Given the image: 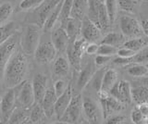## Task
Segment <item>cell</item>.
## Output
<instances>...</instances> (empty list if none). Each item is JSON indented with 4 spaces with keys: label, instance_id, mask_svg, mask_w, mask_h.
<instances>
[{
    "label": "cell",
    "instance_id": "1",
    "mask_svg": "<svg viewBox=\"0 0 148 124\" xmlns=\"http://www.w3.org/2000/svg\"><path fill=\"white\" fill-rule=\"evenodd\" d=\"M28 71V60L26 55L16 51L7 64L4 71L3 82L7 88H13L24 81Z\"/></svg>",
    "mask_w": 148,
    "mask_h": 124
},
{
    "label": "cell",
    "instance_id": "2",
    "mask_svg": "<svg viewBox=\"0 0 148 124\" xmlns=\"http://www.w3.org/2000/svg\"><path fill=\"white\" fill-rule=\"evenodd\" d=\"M41 27L38 24H28L22 30L20 37V45L26 56L34 55L40 44Z\"/></svg>",
    "mask_w": 148,
    "mask_h": 124
},
{
    "label": "cell",
    "instance_id": "3",
    "mask_svg": "<svg viewBox=\"0 0 148 124\" xmlns=\"http://www.w3.org/2000/svg\"><path fill=\"white\" fill-rule=\"evenodd\" d=\"M16 103L21 108H31L35 103V97L32 88V82L29 80H24L16 87Z\"/></svg>",
    "mask_w": 148,
    "mask_h": 124
},
{
    "label": "cell",
    "instance_id": "4",
    "mask_svg": "<svg viewBox=\"0 0 148 124\" xmlns=\"http://www.w3.org/2000/svg\"><path fill=\"white\" fill-rule=\"evenodd\" d=\"M18 34L17 33L0 45V84L3 82L4 71L12 55L17 51Z\"/></svg>",
    "mask_w": 148,
    "mask_h": 124
},
{
    "label": "cell",
    "instance_id": "5",
    "mask_svg": "<svg viewBox=\"0 0 148 124\" xmlns=\"http://www.w3.org/2000/svg\"><path fill=\"white\" fill-rule=\"evenodd\" d=\"M119 28L124 37L128 39L140 37L143 34L138 20L129 15H122L119 18Z\"/></svg>",
    "mask_w": 148,
    "mask_h": 124
},
{
    "label": "cell",
    "instance_id": "6",
    "mask_svg": "<svg viewBox=\"0 0 148 124\" xmlns=\"http://www.w3.org/2000/svg\"><path fill=\"white\" fill-rule=\"evenodd\" d=\"M82 113V98L81 95H72L67 109L65 110L59 121L65 123H76L81 118Z\"/></svg>",
    "mask_w": 148,
    "mask_h": 124
},
{
    "label": "cell",
    "instance_id": "7",
    "mask_svg": "<svg viewBox=\"0 0 148 124\" xmlns=\"http://www.w3.org/2000/svg\"><path fill=\"white\" fill-rule=\"evenodd\" d=\"M99 99L102 107V113L105 119H108L115 112H119L124 109V104L119 102V100L114 98L109 94L99 93Z\"/></svg>",
    "mask_w": 148,
    "mask_h": 124
},
{
    "label": "cell",
    "instance_id": "8",
    "mask_svg": "<svg viewBox=\"0 0 148 124\" xmlns=\"http://www.w3.org/2000/svg\"><path fill=\"white\" fill-rule=\"evenodd\" d=\"M58 51L52 42L39 44L34 54L35 60L39 64H48L56 58Z\"/></svg>",
    "mask_w": 148,
    "mask_h": 124
},
{
    "label": "cell",
    "instance_id": "9",
    "mask_svg": "<svg viewBox=\"0 0 148 124\" xmlns=\"http://www.w3.org/2000/svg\"><path fill=\"white\" fill-rule=\"evenodd\" d=\"M131 89L132 87L129 82L124 80L117 81L108 94L122 104L128 105L132 102Z\"/></svg>",
    "mask_w": 148,
    "mask_h": 124
},
{
    "label": "cell",
    "instance_id": "10",
    "mask_svg": "<svg viewBox=\"0 0 148 124\" xmlns=\"http://www.w3.org/2000/svg\"><path fill=\"white\" fill-rule=\"evenodd\" d=\"M16 104V89L15 87L13 88H8L0 101V111L2 115V119L4 121H8L9 116L11 115L13 109L15 108Z\"/></svg>",
    "mask_w": 148,
    "mask_h": 124
},
{
    "label": "cell",
    "instance_id": "11",
    "mask_svg": "<svg viewBox=\"0 0 148 124\" xmlns=\"http://www.w3.org/2000/svg\"><path fill=\"white\" fill-rule=\"evenodd\" d=\"M81 35L88 43H95L101 37V30L94 21H92L87 15L82 20Z\"/></svg>",
    "mask_w": 148,
    "mask_h": 124
},
{
    "label": "cell",
    "instance_id": "12",
    "mask_svg": "<svg viewBox=\"0 0 148 124\" xmlns=\"http://www.w3.org/2000/svg\"><path fill=\"white\" fill-rule=\"evenodd\" d=\"M82 113L88 122L98 123L100 121L99 108L90 97H84L82 99Z\"/></svg>",
    "mask_w": 148,
    "mask_h": 124
},
{
    "label": "cell",
    "instance_id": "13",
    "mask_svg": "<svg viewBox=\"0 0 148 124\" xmlns=\"http://www.w3.org/2000/svg\"><path fill=\"white\" fill-rule=\"evenodd\" d=\"M51 42L53 43L58 53L66 52L69 43V38L65 28L60 26L58 28L53 30L51 33Z\"/></svg>",
    "mask_w": 148,
    "mask_h": 124
},
{
    "label": "cell",
    "instance_id": "14",
    "mask_svg": "<svg viewBox=\"0 0 148 124\" xmlns=\"http://www.w3.org/2000/svg\"><path fill=\"white\" fill-rule=\"evenodd\" d=\"M32 82L35 97V103H41L46 90H47V77L42 73H38L34 77Z\"/></svg>",
    "mask_w": 148,
    "mask_h": 124
},
{
    "label": "cell",
    "instance_id": "15",
    "mask_svg": "<svg viewBox=\"0 0 148 124\" xmlns=\"http://www.w3.org/2000/svg\"><path fill=\"white\" fill-rule=\"evenodd\" d=\"M71 98H72V88L71 85L69 84L64 93L61 95L58 96L57 101H56L55 104V115L57 116V119L58 121L62 117L65 110L67 109Z\"/></svg>",
    "mask_w": 148,
    "mask_h": 124
},
{
    "label": "cell",
    "instance_id": "16",
    "mask_svg": "<svg viewBox=\"0 0 148 124\" xmlns=\"http://www.w3.org/2000/svg\"><path fill=\"white\" fill-rule=\"evenodd\" d=\"M60 1H62V0H45L43 4L39 7V11L37 13L36 24H38L41 28H43L47 17Z\"/></svg>",
    "mask_w": 148,
    "mask_h": 124
},
{
    "label": "cell",
    "instance_id": "17",
    "mask_svg": "<svg viewBox=\"0 0 148 124\" xmlns=\"http://www.w3.org/2000/svg\"><path fill=\"white\" fill-rule=\"evenodd\" d=\"M58 96L56 95L54 88H49L46 90L45 94L42 100V106L45 110V117L51 118L55 114V104L57 101Z\"/></svg>",
    "mask_w": 148,
    "mask_h": 124
},
{
    "label": "cell",
    "instance_id": "18",
    "mask_svg": "<svg viewBox=\"0 0 148 124\" xmlns=\"http://www.w3.org/2000/svg\"><path fill=\"white\" fill-rule=\"evenodd\" d=\"M81 26H82V20H79L72 17H69L66 21V22L63 24L62 27L66 30L69 41H74L79 37V34H81Z\"/></svg>",
    "mask_w": 148,
    "mask_h": 124
},
{
    "label": "cell",
    "instance_id": "19",
    "mask_svg": "<svg viewBox=\"0 0 148 124\" xmlns=\"http://www.w3.org/2000/svg\"><path fill=\"white\" fill-rule=\"evenodd\" d=\"M95 64L94 65L92 62H89V63H87L82 69H81L80 74H79V78L77 81L78 88L80 90H82L83 88H85L88 84V82H89L90 80L92 79V75H94V73L95 72Z\"/></svg>",
    "mask_w": 148,
    "mask_h": 124
},
{
    "label": "cell",
    "instance_id": "20",
    "mask_svg": "<svg viewBox=\"0 0 148 124\" xmlns=\"http://www.w3.org/2000/svg\"><path fill=\"white\" fill-rule=\"evenodd\" d=\"M117 81H118L117 71L113 70V69H108V70H106L104 76H103V81H102V85H101V89L99 93L108 94L110 89L112 88Z\"/></svg>",
    "mask_w": 148,
    "mask_h": 124
},
{
    "label": "cell",
    "instance_id": "21",
    "mask_svg": "<svg viewBox=\"0 0 148 124\" xmlns=\"http://www.w3.org/2000/svg\"><path fill=\"white\" fill-rule=\"evenodd\" d=\"M8 122L9 123H31L29 108H15L9 116Z\"/></svg>",
    "mask_w": 148,
    "mask_h": 124
},
{
    "label": "cell",
    "instance_id": "22",
    "mask_svg": "<svg viewBox=\"0 0 148 124\" xmlns=\"http://www.w3.org/2000/svg\"><path fill=\"white\" fill-rule=\"evenodd\" d=\"M69 72V62L64 57H58L53 65V76L57 78L66 77Z\"/></svg>",
    "mask_w": 148,
    "mask_h": 124
},
{
    "label": "cell",
    "instance_id": "23",
    "mask_svg": "<svg viewBox=\"0 0 148 124\" xmlns=\"http://www.w3.org/2000/svg\"><path fill=\"white\" fill-rule=\"evenodd\" d=\"M88 0H73L71 17L82 20L87 15Z\"/></svg>",
    "mask_w": 148,
    "mask_h": 124
},
{
    "label": "cell",
    "instance_id": "24",
    "mask_svg": "<svg viewBox=\"0 0 148 124\" xmlns=\"http://www.w3.org/2000/svg\"><path fill=\"white\" fill-rule=\"evenodd\" d=\"M132 101L136 104L145 103L148 100V87L146 85H140L132 87L131 89Z\"/></svg>",
    "mask_w": 148,
    "mask_h": 124
},
{
    "label": "cell",
    "instance_id": "25",
    "mask_svg": "<svg viewBox=\"0 0 148 124\" xmlns=\"http://www.w3.org/2000/svg\"><path fill=\"white\" fill-rule=\"evenodd\" d=\"M62 3H63V0L58 4L57 7L54 8L53 11L50 13V15L47 17V19H46V21H45V24L43 26V29L45 32H49L54 29L57 21L59 20L60 12H61V8H62Z\"/></svg>",
    "mask_w": 148,
    "mask_h": 124
},
{
    "label": "cell",
    "instance_id": "26",
    "mask_svg": "<svg viewBox=\"0 0 148 124\" xmlns=\"http://www.w3.org/2000/svg\"><path fill=\"white\" fill-rule=\"evenodd\" d=\"M96 25L99 27V29L101 30V32H106L110 28L111 22H110L109 17H108V10H106V8L104 2L101 4V6L99 8Z\"/></svg>",
    "mask_w": 148,
    "mask_h": 124
},
{
    "label": "cell",
    "instance_id": "27",
    "mask_svg": "<svg viewBox=\"0 0 148 124\" xmlns=\"http://www.w3.org/2000/svg\"><path fill=\"white\" fill-rule=\"evenodd\" d=\"M129 75L132 77H145L148 75V66L143 63H132L126 66Z\"/></svg>",
    "mask_w": 148,
    "mask_h": 124
},
{
    "label": "cell",
    "instance_id": "28",
    "mask_svg": "<svg viewBox=\"0 0 148 124\" xmlns=\"http://www.w3.org/2000/svg\"><path fill=\"white\" fill-rule=\"evenodd\" d=\"M17 32L16 24L14 21L6 22L4 25L0 26V45L7 41Z\"/></svg>",
    "mask_w": 148,
    "mask_h": 124
},
{
    "label": "cell",
    "instance_id": "29",
    "mask_svg": "<svg viewBox=\"0 0 148 124\" xmlns=\"http://www.w3.org/2000/svg\"><path fill=\"white\" fill-rule=\"evenodd\" d=\"M146 45H147V40L145 38L142 37V36H140V37L131 38L127 41H125L122 45V47L130 48L131 50H132V51L137 53L145 47H146Z\"/></svg>",
    "mask_w": 148,
    "mask_h": 124
},
{
    "label": "cell",
    "instance_id": "30",
    "mask_svg": "<svg viewBox=\"0 0 148 124\" xmlns=\"http://www.w3.org/2000/svg\"><path fill=\"white\" fill-rule=\"evenodd\" d=\"M124 38L125 37L123 36L122 34L109 33L101 40V44L111 45H114V47H119V45H123Z\"/></svg>",
    "mask_w": 148,
    "mask_h": 124
},
{
    "label": "cell",
    "instance_id": "31",
    "mask_svg": "<svg viewBox=\"0 0 148 124\" xmlns=\"http://www.w3.org/2000/svg\"><path fill=\"white\" fill-rule=\"evenodd\" d=\"M45 117V110L41 103H34L32 108L30 110V119L31 123H37Z\"/></svg>",
    "mask_w": 148,
    "mask_h": 124
},
{
    "label": "cell",
    "instance_id": "32",
    "mask_svg": "<svg viewBox=\"0 0 148 124\" xmlns=\"http://www.w3.org/2000/svg\"><path fill=\"white\" fill-rule=\"evenodd\" d=\"M106 70V69L102 68V69H100V70L96 71L94 73V75H92L90 82H88V84H90L92 88L95 89V91L96 92L97 94L100 92L101 85H102V81H103V76H104V73H105Z\"/></svg>",
    "mask_w": 148,
    "mask_h": 124
},
{
    "label": "cell",
    "instance_id": "33",
    "mask_svg": "<svg viewBox=\"0 0 148 124\" xmlns=\"http://www.w3.org/2000/svg\"><path fill=\"white\" fill-rule=\"evenodd\" d=\"M13 7L10 3L6 2L0 5V26L4 25L13 13Z\"/></svg>",
    "mask_w": 148,
    "mask_h": 124
},
{
    "label": "cell",
    "instance_id": "34",
    "mask_svg": "<svg viewBox=\"0 0 148 124\" xmlns=\"http://www.w3.org/2000/svg\"><path fill=\"white\" fill-rule=\"evenodd\" d=\"M72 3H73V0H63L61 12H60V16H59V21L61 22V26H63V24L66 22V21L71 17Z\"/></svg>",
    "mask_w": 148,
    "mask_h": 124
},
{
    "label": "cell",
    "instance_id": "35",
    "mask_svg": "<svg viewBox=\"0 0 148 124\" xmlns=\"http://www.w3.org/2000/svg\"><path fill=\"white\" fill-rule=\"evenodd\" d=\"M104 4L106 6V10L108 13V17L111 24L114 23L117 17V10H118V1L117 0H105Z\"/></svg>",
    "mask_w": 148,
    "mask_h": 124
},
{
    "label": "cell",
    "instance_id": "36",
    "mask_svg": "<svg viewBox=\"0 0 148 124\" xmlns=\"http://www.w3.org/2000/svg\"><path fill=\"white\" fill-rule=\"evenodd\" d=\"M120 10L127 12H134L139 6V0H117Z\"/></svg>",
    "mask_w": 148,
    "mask_h": 124
},
{
    "label": "cell",
    "instance_id": "37",
    "mask_svg": "<svg viewBox=\"0 0 148 124\" xmlns=\"http://www.w3.org/2000/svg\"><path fill=\"white\" fill-rule=\"evenodd\" d=\"M45 0H22L20 3V10H31L38 8Z\"/></svg>",
    "mask_w": 148,
    "mask_h": 124
},
{
    "label": "cell",
    "instance_id": "38",
    "mask_svg": "<svg viewBox=\"0 0 148 124\" xmlns=\"http://www.w3.org/2000/svg\"><path fill=\"white\" fill-rule=\"evenodd\" d=\"M132 63H145L148 62V45L145 47L140 51L135 53L134 56L132 57Z\"/></svg>",
    "mask_w": 148,
    "mask_h": 124
},
{
    "label": "cell",
    "instance_id": "39",
    "mask_svg": "<svg viewBox=\"0 0 148 124\" xmlns=\"http://www.w3.org/2000/svg\"><path fill=\"white\" fill-rule=\"evenodd\" d=\"M117 51H118V47H114V45H106V44H100L97 54L106 55V56L112 57V56H115V55L117 54Z\"/></svg>",
    "mask_w": 148,
    "mask_h": 124
},
{
    "label": "cell",
    "instance_id": "40",
    "mask_svg": "<svg viewBox=\"0 0 148 124\" xmlns=\"http://www.w3.org/2000/svg\"><path fill=\"white\" fill-rule=\"evenodd\" d=\"M131 119H132V121L135 124L145 122V118L143 117V115L140 111V109L138 108V107H135L132 109V114H131Z\"/></svg>",
    "mask_w": 148,
    "mask_h": 124
},
{
    "label": "cell",
    "instance_id": "41",
    "mask_svg": "<svg viewBox=\"0 0 148 124\" xmlns=\"http://www.w3.org/2000/svg\"><path fill=\"white\" fill-rule=\"evenodd\" d=\"M69 84H67V82H65L64 80H61V79H58L57 81H56L54 82V91H55V93L56 95H57V96H59V95H61L65 90L67 89V87H68Z\"/></svg>",
    "mask_w": 148,
    "mask_h": 124
},
{
    "label": "cell",
    "instance_id": "42",
    "mask_svg": "<svg viewBox=\"0 0 148 124\" xmlns=\"http://www.w3.org/2000/svg\"><path fill=\"white\" fill-rule=\"evenodd\" d=\"M111 58H112V57H110V56H106V55L97 54L94 62H95L96 67H103L104 65H106V63H108L111 60Z\"/></svg>",
    "mask_w": 148,
    "mask_h": 124
},
{
    "label": "cell",
    "instance_id": "43",
    "mask_svg": "<svg viewBox=\"0 0 148 124\" xmlns=\"http://www.w3.org/2000/svg\"><path fill=\"white\" fill-rule=\"evenodd\" d=\"M113 64L117 66L126 67L130 65V64H132V58H122V57L118 56L113 60Z\"/></svg>",
    "mask_w": 148,
    "mask_h": 124
},
{
    "label": "cell",
    "instance_id": "44",
    "mask_svg": "<svg viewBox=\"0 0 148 124\" xmlns=\"http://www.w3.org/2000/svg\"><path fill=\"white\" fill-rule=\"evenodd\" d=\"M117 55L119 57H122V58H132V56L135 55V52L132 51V50H131L130 48L122 47L118 49Z\"/></svg>",
    "mask_w": 148,
    "mask_h": 124
},
{
    "label": "cell",
    "instance_id": "45",
    "mask_svg": "<svg viewBox=\"0 0 148 124\" xmlns=\"http://www.w3.org/2000/svg\"><path fill=\"white\" fill-rule=\"evenodd\" d=\"M126 121V118L121 115H116V116H112L110 118L106 119V123L109 124H121L125 122Z\"/></svg>",
    "mask_w": 148,
    "mask_h": 124
},
{
    "label": "cell",
    "instance_id": "46",
    "mask_svg": "<svg viewBox=\"0 0 148 124\" xmlns=\"http://www.w3.org/2000/svg\"><path fill=\"white\" fill-rule=\"evenodd\" d=\"M98 48L99 45L95 44V43H88L86 49H85V53L87 55H97V52H98Z\"/></svg>",
    "mask_w": 148,
    "mask_h": 124
},
{
    "label": "cell",
    "instance_id": "47",
    "mask_svg": "<svg viewBox=\"0 0 148 124\" xmlns=\"http://www.w3.org/2000/svg\"><path fill=\"white\" fill-rule=\"evenodd\" d=\"M137 107L139 109H140V111L142 112V114L143 115V117L145 118V121H146L148 119V104L146 102H145V103L139 104Z\"/></svg>",
    "mask_w": 148,
    "mask_h": 124
},
{
    "label": "cell",
    "instance_id": "48",
    "mask_svg": "<svg viewBox=\"0 0 148 124\" xmlns=\"http://www.w3.org/2000/svg\"><path fill=\"white\" fill-rule=\"evenodd\" d=\"M141 25H142V29H143V34H145L146 36H148V19L142 21Z\"/></svg>",
    "mask_w": 148,
    "mask_h": 124
},
{
    "label": "cell",
    "instance_id": "49",
    "mask_svg": "<svg viewBox=\"0 0 148 124\" xmlns=\"http://www.w3.org/2000/svg\"><path fill=\"white\" fill-rule=\"evenodd\" d=\"M142 82L145 85H146L148 87V77H145V78H143V79L142 80Z\"/></svg>",
    "mask_w": 148,
    "mask_h": 124
},
{
    "label": "cell",
    "instance_id": "50",
    "mask_svg": "<svg viewBox=\"0 0 148 124\" xmlns=\"http://www.w3.org/2000/svg\"><path fill=\"white\" fill-rule=\"evenodd\" d=\"M145 122H146V123H148V119H147L146 121H145Z\"/></svg>",
    "mask_w": 148,
    "mask_h": 124
},
{
    "label": "cell",
    "instance_id": "51",
    "mask_svg": "<svg viewBox=\"0 0 148 124\" xmlns=\"http://www.w3.org/2000/svg\"><path fill=\"white\" fill-rule=\"evenodd\" d=\"M101 1H102V2H104V1H105V0H101Z\"/></svg>",
    "mask_w": 148,
    "mask_h": 124
}]
</instances>
